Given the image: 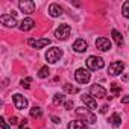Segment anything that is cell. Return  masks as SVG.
Segmentation results:
<instances>
[{
    "instance_id": "7402d4cb",
    "label": "cell",
    "mask_w": 129,
    "mask_h": 129,
    "mask_svg": "<svg viewBox=\"0 0 129 129\" xmlns=\"http://www.w3.org/2000/svg\"><path fill=\"white\" fill-rule=\"evenodd\" d=\"M121 14H123V17L129 18V0L121 5Z\"/></svg>"
},
{
    "instance_id": "2e32d148",
    "label": "cell",
    "mask_w": 129,
    "mask_h": 129,
    "mask_svg": "<svg viewBox=\"0 0 129 129\" xmlns=\"http://www.w3.org/2000/svg\"><path fill=\"white\" fill-rule=\"evenodd\" d=\"M108 121H109L114 127H118V126L121 124V118H120V115H118L117 112H114V114L109 117V120H108Z\"/></svg>"
},
{
    "instance_id": "e0dca14e",
    "label": "cell",
    "mask_w": 129,
    "mask_h": 129,
    "mask_svg": "<svg viewBox=\"0 0 129 129\" xmlns=\"http://www.w3.org/2000/svg\"><path fill=\"white\" fill-rule=\"evenodd\" d=\"M69 129H87L85 127V123L81 121V120H73L69 123Z\"/></svg>"
},
{
    "instance_id": "f1b7e54d",
    "label": "cell",
    "mask_w": 129,
    "mask_h": 129,
    "mask_svg": "<svg viewBox=\"0 0 129 129\" xmlns=\"http://www.w3.org/2000/svg\"><path fill=\"white\" fill-rule=\"evenodd\" d=\"M26 126H27V120H26V118H23V120H21V123H20V129H26Z\"/></svg>"
},
{
    "instance_id": "9a60e30c",
    "label": "cell",
    "mask_w": 129,
    "mask_h": 129,
    "mask_svg": "<svg viewBox=\"0 0 129 129\" xmlns=\"http://www.w3.org/2000/svg\"><path fill=\"white\" fill-rule=\"evenodd\" d=\"M111 35H112V40L115 41L117 46H121V44H123V37H121V34H120L118 30L112 29V30H111Z\"/></svg>"
},
{
    "instance_id": "e575fe53",
    "label": "cell",
    "mask_w": 129,
    "mask_h": 129,
    "mask_svg": "<svg viewBox=\"0 0 129 129\" xmlns=\"http://www.w3.org/2000/svg\"><path fill=\"white\" fill-rule=\"evenodd\" d=\"M26 129H29V127H26Z\"/></svg>"
},
{
    "instance_id": "30bf717a",
    "label": "cell",
    "mask_w": 129,
    "mask_h": 129,
    "mask_svg": "<svg viewBox=\"0 0 129 129\" xmlns=\"http://www.w3.org/2000/svg\"><path fill=\"white\" fill-rule=\"evenodd\" d=\"M90 93L93 94V97H97V99H103V97H106V90L102 87V85H91V88H90Z\"/></svg>"
},
{
    "instance_id": "4fadbf2b",
    "label": "cell",
    "mask_w": 129,
    "mask_h": 129,
    "mask_svg": "<svg viewBox=\"0 0 129 129\" xmlns=\"http://www.w3.org/2000/svg\"><path fill=\"white\" fill-rule=\"evenodd\" d=\"M87 47H88V44H87V41H85V40H82V38L76 40V41H75V44H73V50H75V52H78V53L85 52V50H87Z\"/></svg>"
},
{
    "instance_id": "8fae6325",
    "label": "cell",
    "mask_w": 129,
    "mask_h": 129,
    "mask_svg": "<svg viewBox=\"0 0 129 129\" xmlns=\"http://www.w3.org/2000/svg\"><path fill=\"white\" fill-rule=\"evenodd\" d=\"M82 102L90 108V109H96L97 108V102H96V99L91 96V94H82Z\"/></svg>"
},
{
    "instance_id": "44dd1931",
    "label": "cell",
    "mask_w": 129,
    "mask_h": 129,
    "mask_svg": "<svg viewBox=\"0 0 129 129\" xmlns=\"http://www.w3.org/2000/svg\"><path fill=\"white\" fill-rule=\"evenodd\" d=\"M49 67H41L40 69V72H38V78H41V79H46V78H49Z\"/></svg>"
},
{
    "instance_id": "7c38bea8",
    "label": "cell",
    "mask_w": 129,
    "mask_h": 129,
    "mask_svg": "<svg viewBox=\"0 0 129 129\" xmlns=\"http://www.w3.org/2000/svg\"><path fill=\"white\" fill-rule=\"evenodd\" d=\"M20 30H23V32H26V30H30V29H34L35 27V21L32 20V18H23V21L20 23Z\"/></svg>"
},
{
    "instance_id": "277c9868",
    "label": "cell",
    "mask_w": 129,
    "mask_h": 129,
    "mask_svg": "<svg viewBox=\"0 0 129 129\" xmlns=\"http://www.w3.org/2000/svg\"><path fill=\"white\" fill-rule=\"evenodd\" d=\"M18 8L23 14H34L35 12V2H32V0H20V3H18Z\"/></svg>"
},
{
    "instance_id": "7a4b0ae2",
    "label": "cell",
    "mask_w": 129,
    "mask_h": 129,
    "mask_svg": "<svg viewBox=\"0 0 129 129\" xmlns=\"http://www.w3.org/2000/svg\"><path fill=\"white\" fill-rule=\"evenodd\" d=\"M61 58H62V50H61L59 47H52V49H49L47 53H46V59H47L50 64L58 62Z\"/></svg>"
},
{
    "instance_id": "5b68a950",
    "label": "cell",
    "mask_w": 129,
    "mask_h": 129,
    "mask_svg": "<svg viewBox=\"0 0 129 129\" xmlns=\"http://www.w3.org/2000/svg\"><path fill=\"white\" fill-rule=\"evenodd\" d=\"M72 34V27L69 24H61L56 30H55V37L58 40H67Z\"/></svg>"
},
{
    "instance_id": "d6a6232c",
    "label": "cell",
    "mask_w": 129,
    "mask_h": 129,
    "mask_svg": "<svg viewBox=\"0 0 129 129\" xmlns=\"http://www.w3.org/2000/svg\"><path fill=\"white\" fill-rule=\"evenodd\" d=\"M106 111H108V105H103L100 108V114H106Z\"/></svg>"
},
{
    "instance_id": "f546056e",
    "label": "cell",
    "mask_w": 129,
    "mask_h": 129,
    "mask_svg": "<svg viewBox=\"0 0 129 129\" xmlns=\"http://www.w3.org/2000/svg\"><path fill=\"white\" fill-rule=\"evenodd\" d=\"M52 121L58 124V123H61V118H59V117H56V115H52Z\"/></svg>"
},
{
    "instance_id": "cb8c5ba5",
    "label": "cell",
    "mask_w": 129,
    "mask_h": 129,
    "mask_svg": "<svg viewBox=\"0 0 129 129\" xmlns=\"http://www.w3.org/2000/svg\"><path fill=\"white\" fill-rule=\"evenodd\" d=\"M76 114H78V115H82V117H88V115H90V111H88L87 108H82V106H81V108L76 109Z\"/></svg>"
},
{
    "instance_id": "4dcf8cb0",
    "label": "cell",
    "mask_w": 129,
    "mask_h": 129,
    "mask_svg": "<svg viewBox=\"0 0 129 129\" xmlns=\"http://www.w3.org/2000/svg\"><path fill=\"white\" fill-rule=\"evenodd\" d=\"M9 123H11V124H17V123H18V118H17V117H11V118H9Z\"/></svg>"
},
{
    "instance_id": "484cf974",
    "label": "cell",
    "mask_w": 129,
    "mask_h": 129,
    "mask_svg": "<svg viewBox=\"0 0 129 129\" xmlns=\"http://www.w3.org/2000/svg\"><path fill=\"white\" fill-rule=\"evenodd\" d=\"M30 82H32V78H26V79H23L20 84H21V87H23V88H26V90H27V88H30Z\"/></svg>"
},
{
    "instance_id": "9c48e42d",
    "label": "cell",
    "mask_w": 129,
    "mask_h": 129,
    "mask_svg": "<svg viewBox=\"0 0 129 129\" xmlns=\"http://www.w3.org/2000/svg\"><path fill=\"white\" fill-rule=\"evenodd\" d=\"M0 23L5 24L6 27H15L18 23H17V18L12 15V14H5V15H0Z\"/></svg>"
},
{
    "instance_id": "83f0119b",
    "label": "cell",
    "mask_w": 129,
    "mask_h": 129,
    "mask_svg": "<svg viewBox=\"0 0 129 129\" xmlns=\"http://www.w3.org/2000/svg\"><path fill=\"white\" fill-rule=\"evenodd\" d=\"M64 106H66V109H72L73 108V100H67L64 103Z\"/></svg>"
},
{
    "instance_id": "6da1fadb",
    "label": "cell",
    "mask_w": 129,
    "mask_h": 129,
    "mask_svg": "<svg viewBox=\"0 0 129 129\" xmlns=\"http://www.w3.org/2000/svg\"><path fill=\"white\" fill-rule=\"evenodd\" d=\"M85 62H87L88 70H93V72L100 70V69H103V66H105V62H103V59H102L100 56H88V59H87Z\"/></svg>"
},
{
    "instance_id": "603a6c76",
    "label": "cell",
    "mask_w": 129,
    "mask_h": 129,
    "mask_svg": "<svg viewBox=\"0 0 129 129\" xmlns=\"http://www.w3.org/2000/svg\"><path fill=\"white\" fill-rule=\"evenodd\" d=\"M62 102H64V94L56 93V94L53 96V103H55V105H61Z\"/></svg>"
},
{
    "instance_id": "4316f807",
    "label": "cell",
    "mask_w": 129,
    "mask_h": 129,
    "mask_svg": "<svg viewBox=\"0 0 129 129\" xmlns=\"http://www.w3.org/2000/svg\"><path fill=\"white\" fill-rule=\"evenodd\" d=\"M0 124H2V127H3V129H9V124L5 121V118H3V117L0 118Z\"/></svg>"
},
{
    "instance_id": "ba28073f",
    "label": "cell",
    "mask_w": 129,
    "mask_h": 129,
    "mask_svg": "<svg viewBox=\"0 0 129 129\" xmlns=\"http://www.w3.org/2000/svg\"><path fill=\"white\" fill-rule=\"evenodd\" d=\"M96 47H97L99 50H102V52H108V50H111L112 44H111V41H109L108 38L100 37V38L96 40Z\"/></svg>"
},
{
    "instance_id": "ac0fdd59",
    "label": "cell",
    "mask_w": 129,
    "mask_h": 129,
    "mask_svg": "<svg viewBox=\"0 0 129 129\" xmlns=\"http://www.w3.org/2000/svg\"><path fill=\"white\" fill-rule=\"evenodd\" d=\"M49 44H50V40H49V38H41V40H37V41H35L34 47H35V49H43V47H46V46H49Z\"/></svg>"
},
{
    "instance_id": "836d02e7",
    "label": "cell",
    "mask_w": 129,
    "mask_h": 129,
    "mask_svg": "<svg viewBox=\"0 0 129 129\" xmlns=\"http://www.w3.org/2000/svg\"><path fill=\"white\" fill-rule=\"evenodd\" d=\"M27 44L34 47V44H35V40H34V38H29V40H27Z\"/></svg>"
},
{
    "instance_id": "3957f363",
    "label": "cell",
    "mask_w": 129,
    "mask_h": 129,
    "mask_svg": "<svg viewBox=\"0 0 129 129\" xmlns=\"http://www.w3.org/2000/svg\"><path fill=\"white\" fill-rule=\"evenodd\" d=\"M90 78H91V73L90 70H85V69H78L75 73V79L78 84H88Z\"/></svg>"
},
{
    "instance_id": "52a82bcc",
    "label": "cell",
    "mask_w": 129,
    "mask_h": 129,
    "mask_svg": "<svg viewBox=\"0 0 129 129\" xmlns=\"http://www.w3.org/2000/svg\"><path fill=\"white\" fill-rule=\"evenodd\" d=\"M12 100H14V105L18 111H24L27 108V99L21 94H14L12 96Z\"/></svg>"
},
{
    "instance_id": "ffe728a7",
    "label": "cell",
    "mask_w": 129,
    "mask_h": 129,
    "mask_svg": "<svg viewBox=\"0 0 129 129\" xmlns=\"http://www.w3.org/2000/svg\"><path fill=\"white\" fill-rule=\"evenodd\" d=\"M64 91L69 93V94H76L79 90H78V87H73L72 84H66V85H64Z\"/></svg>"
},
{
    "instance_id": "5bb4252c",
    "label": "cell",
    "mask_w": 129,
    "mask_h": 129,
    "mask_svg": "<svg viewBox=\"0 0 129 129\" xmlns=\"http://www.w3.org/2000/svg\"><path fill=\"white\" fill-rule=\"evenodd\" d=\"M49 15L50 17H59V15H62V8L58 5V3H52L50 6H49Z\"/></svg>"
},
{
    "instance_id": "d4e9b609",
    "label": "cell",
    "mask_w": 129,
    "mask_h": 129,
    "mask_svg": "<svg viewBox=\"0 0 129 129\" xmlns=\"http://www.w3.org/2000/svg\"><path fill=\"white\" fill-rule=\"evenodd\" d=\"M120 91H121V88H120L117 84H111V93H112L114 96H118V94H120Z\"/></svg>"
},
{
    "instance_id": "8992f818",
    "label": "cell",
    "mask_w": 129,
    "mask_h": 129,
    "mask_svg": "<svg viewBox=\"0 0 129 129\" xmlns=\"http://www.w3.org/2000/svg\"><path fill=\"white\" fill-rule=\"evenodd\" d=\"M123 70H124V64L121 61H114V62L109 64V67H108V73L111 76H118Z\"/></svg>"
},
{
    "instance_id": "d6986e66",
    "label": "cell",
    "mask_w": 129,
    "mask_h": 129,
    "mask_svg": "<svg viewBox=\"0 0 129 129\" xmlns=\"http://www.w3.org/2000/svg\"><path fill=\"white\" fill-rule=\"evenodd\" d=\"M41 115H43V109H41L40 106H32V108H30V117L40 118Z\"/></svg>"
},
{
    "instance_id": "1f68e13d",
    "label": "cell",
    "mask_w": 129,
    "mask_h": 129,
    "mask_svg": "<svg viewBox=\"0 0 129 129\" xmlns=\"http://www.w3.org/2000/svg\"><path fill=\"white\" fill-rule=\"evenodd\" d=\"M121 103H129V94H126V96L121 97Z\"/></svg>"
}]
</instances>
